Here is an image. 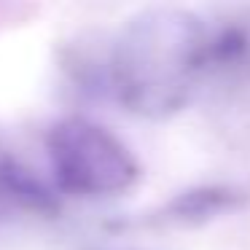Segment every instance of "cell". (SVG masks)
I'll return each instance as SVG.
<instances>
[{
  "label": "cell",
  "instance_id": "obj_2",
  "mask_svg": "<svg viewBox=\"0 0 250 250\" xmlns=\"http://www.w3.org/2000/svg\"><path fill=\"white\" fill-rule=\"evenodd\" d=\"M46 153L57 183L76 196H119L140 180V164L129 146L83 116L57 121L46 135Z\"/></svg>",
  "mask_w": 250,
  "mask_h": 250
},
{
  "label": "cell",
  "instance_id": "obj_1",
  "mask_svg": "<svg viewBox=\"0 0 250 250\" xmlns=\"http://www.w3.org/2000/svg\"><path fill=\"white\" fill-rule=\"evenodd\" d=\"M210 49L212 35L196 14L178 6L143 8L113 38L110 92L132 116L169 119L188 105L210 67Z\"/></svg>",
  "mask_w": 250,
  "mask_h": 250
}]
</instances>
